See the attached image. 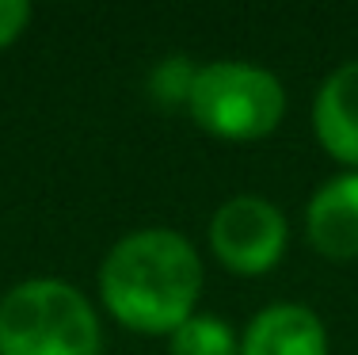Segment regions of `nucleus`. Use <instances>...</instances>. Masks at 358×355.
Here are the masks:
<instances>
[{"instance_id": "20e7f679", "label": "nucleus", "mask_w": 358, "mask_h": 355, "mask_svg": "<svg viewBox=\"0 0 358 355\" xmlns=\"http://www.w3.org/2000/svg\"><path fill=\"white\" fill-rule=\"evenodd\" d=\"M210 249L229 272L263 275L286 252V218L267 199H229L210 222Z\"/></svg>"}, {"instance_id": "9d476101", "label": "nucleus", "mask_w": 358, "mask_h": 355, "mask_svg": "<svg viewBox=\"0 0 358 355\" xmlns=\"http://www.w3.org/2000/svg\"><path fill=\"white\" fill-rule=\"evenodd\" d=\"M27 23H31V4H23V0H0V50L20 39Z\"/></svg>"}, {"instance_id": "39448f33", "label": "nucleus", "mask_w": 358, "mask_h": 355, "mask_svg": "<svg viewBox=\"0 0 358 355\" xmlns=\"http://www.w3.org/2000/svg\"><path fill=\"white\" fill-rule=\"evenodd\" d=\"M305 230H309V241L320 256H358V172L336 176L313 195Z\"/></svg>"}, {"instance_id": "f03ea898", "label": "nucleus", "mask_w": 358, "mask_h": 355, "mask_svg": "<svg viewBox=\"0 0 358 355\" xmlns=\"http://www.w3.org/2000/svg\"><path fill=\"white\" fill-rule=\"evenodd\" d=\"M0 355H99V321L76 286L31 279L0 302Z\"/></svg>"}, {"instance_id": "6e6552de", "label": "nucleus", "mask_w": 358, "mask_h": 355, "mask_svg": "<svg viewBox=\"0 0 358 355\" xmlns=\"http://www.w3.org/2000/svg\"><path fill=\"white\" fill-rule=\"evenodd\" d=\"M168 355H241V340L225 321L191 314L168 336Z\"/></svg>"}, {"instance_id": "423d86ee", "label": "nucleus", "mask_w": 358, "mask_h": 355, "mask_svg": "<svg viewBox=\"0 0 358 355\" xmlns=\"http://www.w3.org/2000/svg\"><path fill=\"white\" fill-rule=\"evenodd\" d=\"M241 355H328V333L313 309L278 302L248 325Z\"/></svg>"}, {"instance_id": "f257e3e1", "label": "nucleus", "mask_w": 358, "mask_h": 355, "mask_svg": "<svg viewBox=\"0 0 358 355\" xmlns=\"http://www.w3.org/2000/svg\"><path fill=\"white\" fill-rule=\"evenodd\" d=\"M99 294L126 328L172 336L202 294V260L183 233L138 230L107 252Z\"/></svg>"}, {"instance_id": "0eeeda50", "label": "nucleus", "mask_w": 358, "mask_h": 355, "mask_svg": "<svg viewBox=\"0 0 358 355\" xmlns=\"http://www.w3.org/2000/svg\"><path fill=\"white\" fill-rule=\"evenodd\" d=\"M320 146L336 160L358 168V62H347L320 84L313 104Z\"/></svg>"}, {"instance_id": "1a4fd4ad", "label": "nucleus", "mask_w": 358, "mask_h": 355, "mask_svg": "<svg viewBox=\"0 0 358 355\" xmlns=\"http://www.w3.org/2000/svg\"><path fill=\"white\" fill-rule=\"evenodd\" d=\"M194 65L187 62V57H164V62L152 65L149 73V99L152 104H160L164 111H172V107H187V99H191V88H194Z\"/></svg>"}, {"instance_id": "7ed1b4c3", "label": "nucleus", "mask_w": 358, "mask_h": 355, "mask_svg": "<svg viewBox=\"0 0 358 355\" xmlns=\"http://www.w3.org/2000/svg\"><path fill=\"white\" fill-rule=\"evenodd\" d=\"M187 111L206 134L225 141L267 138L286 115L278 77L248 62H210L194 73Z\"/></svg>"}]
</instances>
